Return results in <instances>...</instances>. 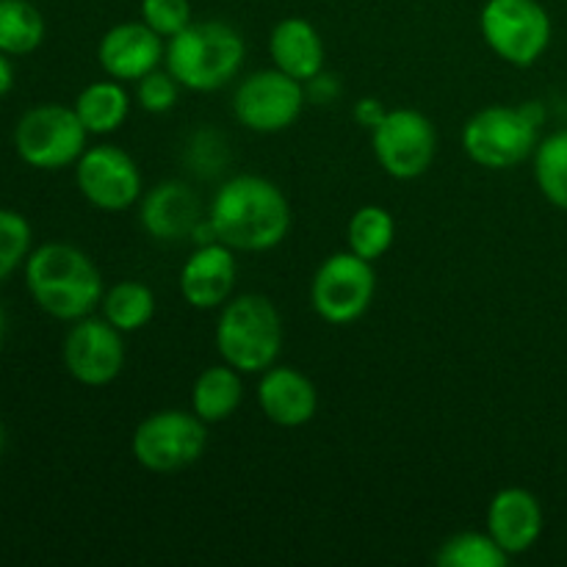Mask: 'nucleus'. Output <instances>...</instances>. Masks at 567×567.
Here are the masks:
<instances>
[{
	"instance_id": "obj_12",
	"label": "nucleus",
	"mask_w": 567,
	"mask_h": 567,
	"mask_svg": "<svg viewBox=\"0 0 567 567\" xmlns=\"http://www.w3.org/2000/svg\"><path fill=\"white\" fill-rule=\"evenodd\" d=\"M75 183L81 197L105 214H122L133 208L144 194L142 169L131 153L116 144L83 150L75 164Z\"/></svg>"
},
{
	"instance_id": "obj_27",
	"label": "nucleus",
	"mask_w": 567,
	"mask_h": 567,
	"mask_svg": "<svg viewBox=\"0 0 567 567\" xmlns=\"http://www.w3.org/2000/svg\"><path fill=\"white\" fill-rule=\"evenodd\" d=\"M31 225L22 214L0 208V282L14 275L31 255Z\"/></svg>"
},
{
	"instance_id": "obj_25",
	"label": "nucleus",
	"mask_w": 567,
	"mask_h": 567,
	"mask_svg": "<svg viewBox=\"0 0 567 567\" xmlns=\"http://www.w3.org/2000/svg\"><path fill=\"white\" fill-rule=\"evenodd\" d=\"M532 161H535V181L543 197L554 208L567 210V127L540 138Z\"/></svg>"
},
{
	"instance_id": "obj_33",
	"label": "nucleus",
	"mask_w": 567,
	"mask_h": 567,
	"mask_svg": "<svg viewBox=\"0 0 567 567\" xmlns=\"http://www.w3.org/2000/svg\"><path fill=\"white\" fill-rule=\"evenodd\" d=\"M3 449H6V430L3 424H0V454H3Z\"/></svg>"
},
{
	"instance_id": "obj_8",
	"label": "nucleus",
	"mask_w": 567,
	"mask_h": 567,
	"mask_svg": "<svg viewBox=\"0 0 567 567\" xmlns=\"http://www.w3.org/2000/svg\"><path fill=\"white\" fill-rule=\"evenodd\" d=\"M89 131L66 105H37L25 111L14 127L17 155L33 169L55 172L78 164L86 150Z\"/></svg>"
},
{
	"instance_id": "obj_19",
	"label": "nucleus",
	"mask_w": 567,
	"mask_h": 567,
	"mask_svg": "<svg viewBox=\"0 0 567 567\" xmlns=\"http://www.w3.org/2000/svg\"><path fill=\"white\" fill-rule=\"evenodd\" d=\"M271 64L286 75L308 83L324 72V39L305 17H286L269 33Z\"/></svg>"
},
{
	"instance_id": "obj_14",
	"label": "nucleus",
	"mask_w": 567,
	"mask_h": 567,
	"mask_svg": "<svg viewBox=\"0 0 567 567\" xmlns=\"http://www.w3.org/2000/svg\"><path fill=\"white\" fill-rule=\"evenodd\" d=\"M166 42L147 22H120L109 28L97 44V64L109 78L136 83L164 64Z\"/></svg>"
},
{
	"instance_id": "obj_10",
	"label": "nucleus",
	"mask_w": 567,
	"mask_h": 567,
	"mask_svg": "<svg viewBox=\"0 0 567 567\" xmlns=\"http://www.w3.org/2000/svg\"><path fill=\"white\" fill-rule=\"evenodd\" d=\"M308 89L282 70H258L233 92V116L252 133H282L302 116Z\"/></svg>"
},
{
	"instance_id": "obj_11",
	"label": "nucleus",
	"mask_w": 567,
	"mask_h": 567,
	"mask_svg": "<svg viewBox=\"0 0 567 567\" xmlns=\"http://www.w3.org/2000/svg\"><path fill=\"white\" fill-rule=\"evenodd\" d=\"M377 164L393 181H415L426 175L437 155V131L426 114L415 109H393L371 131Z\"/></svg>"
},
{
	"instance_id": "obj_17",
	"label": "nucleus",
	"mask_w": 567,
	"mask_h": 567,
	"mask_svg": "<svg viewBox=\"0 0 567 567\" xmlns=\"http://www.w3.org/2000/svg\"><path fill=\"white\" fill-rule=\"evenodd\" d=\"M258 408L266 419L282 430L310 424L319 410V391L313 380L293 365L275 363L260 374Z\"/></svg>"
},
{
	"instance_id": "obj_21",
	"label": "nucleus",
	"mask_w": 567,
	"mask_h": 567,
	"mask_svg": "<svg viewBox=\"0 0 567 567\" xmlns=\"http://www.w3.org/2000/svg\"><path fill=\"white\" fill-rule=\"evenodd\" d=\"M75 114L89 133L109 136L116 133L131 116V94L122 81H94L75 97Z\"/></svg>"
},
{
	"instance_id": "obj_32",
	"label": "nucleus",
	"mask_w": 567,
	"mask_h": 567,
	"mask_svg": "<svg viewBox=\"0 0 567 567\" xmlns=\"http://www.w3.org/2000/svg\"><path fill=\"white\" fill-rule=\"evenodd\" d=\"M6 336V313H3V305H0V341Z\"/></svg>"
},
{
	"instance_id": "obj_9",
	"label": "nucleus",
	"mask_w": 567,
	"mask_h": 567,
	"mask_svg": "<svg viewBox=\"0 0 567 567\" xmlns=\"http://www.w3.org/2000/svg\"><path fill=\"white\" fill-rule=\"evenodd\" d=\"M377 293L374 264L352 249L336 252L316 269L310 282V302L327 324H354L369 313Z\"/></svg>"
},
{
	"instance_id": "obj_26",
	"label": "nucleus",
	"mask_w": 567,
	"mask_h": 567,
	"mask_svg": "<svg viewBox=\"0 0 567 567\" xmlns=\"http://www.w3.org/2000/svg\"><path fill=\"white\" fill-rule=\"evenodd\" d=\"M435 563L441 567H504L509 557L485 529L457 532L449 540H443L435 554Z\"/></svg>"
},
{
	"instance_id": "obj_22",
	"label": "nucleus",
	"mask_w": 567,
	"mask_h": 567,
	"mask_svg": "<svg viewBox=\"0 0 567 567\" xmlns=\"http://www.w3.org/2000/svg\"><path fill=\"white\" fill-rule=\"evenodd\" d=\"M103 319L111 321L120 332H138L153 321L155 293L138 280H122L103 293Z\"/></svg>"
},
{
	"instance_id": "obj_2",
	"label": "nucleus",
	"mask_w": 567,
	"mask_h": 567,
	"mask_svg": "<svg viewBox=\"0 0 567 567\" xmlns=\"http://www.w3.org/2000/svg\"><path fill=\"white\" fill-rule=\"evenodd\" d=\"M25 286L33 302L59 321L92 316L103 302V275L83 249L50 241L33 249L25 260Z\"/></svg>"
},
{
	"instance_id": "obj_31",
	"label": "nucleus",
	"mask_w": 567,
	"mask_h": 567,
	"mask_svg": "<svg viewBox=\"0 0 567 567\" xmlns=\"http://www.w3.org/2000/svg\"><path fill=\"white\" fill-rule=\"evenodd\" d=\"M11 86H14V66H11L9 55L0 53V97L9 94Z\"/></svg>"
},
{
	"instance_id": "obj_23",
	"label": "nucleus",
	"mask_w": 567,
	"mask_h": 567,
	"mask_svg": "<svg viewBox=\"0 0 567 567\" xmlns=\"http://www.w3.org/2000/svg\"><path fill=\"white\" fill-rule=\"evenodd\" d=\"M396 241V221L382 205H363L352 214L347 227V247L365 260H380Z\"/></svg>"
},
{
	"instance_id": "obj_13",
	"label": "nucleus",
	"mask_w": 567,
	"mask_h": 567,
	"mask_svg": "<svg viewBox=\"0 0 567 567\" xmlns=\"http://www.w3.org/2000/svg\"><path fill=\"white\" fill-rule=\"evenodd\" d=\"M125 332L97 316H83L72 321L61 347L64 369L75 382L86 388L111 385L125 369Z\"/></svg>"
},
{
	"instance_id": "obj_30",
	"label": "nucleus",
	"mask_w": 567,
	"mask_h": 567,
	"mask_svg": "<svg viewBox=\"0 0 567 567\" xmlns=\"http://www.w3.org/2000/svg\"><path fill=\"white\" fill-rule=\"evenodd\" d=\"M352 114H354V120H358V125L374 131V127L382 122V116L388 114V109L377 97H360L358 103H354Z\"/></svg>"
},
{
	"instance_id": "obj_1",
	"label": "nucleus",
	"mask_w": 567,
	"mask_h": 567,
	"mask_svg": "<svg viewBox=\"0 0 567 567\" xmlns=\"http://www.w3.org/2000/svg\"><path fill=\"white\" fill-rule=\"evenodd\" d=\"M208 219L216 238L236 252H269L291 233V203L277 183L236 175L214 194Z\"/></svg>"
},
{
	"instance_id": "obj_15",
	"label": "nucleus",
	"mask_w": 567,
	"mask_h": 567,
	"mask_svg": "<svg viewBox=\"0 0 567 567\" xmlns=\"http://www.w3.org/2000/svg\"><path fill=\"white\" fill-rule=\"evenodd\" d=\"M236 249L221 241L199 244L181 269V297L194 310H219L236 291Z\"/></svg>"
},
{
	"instance_id": "obj_18",
	"label": "nucleus",
	"mask_w": 567,
	"mask_h": 567,
	"mask_svg": "<svg viewBox=\"0 0 567 567\" xmlns=\"http://www.w3.org/2000/svg\"><path fill=\"white\" fill-rule=\"evenodd\" d=\"M138 221L155 241H183L203 221V203L188 183L164 181L142 194Z\"/></svg>"
},
{
	"instance_id": "obj_3",
	"label": "nucleus",
	"mask_w": 567,
	"mask_h": 567,
	"mask_svg": "<svg viewBox=\"0 0 567 567\" xmlns=\"http://www.w3.org/2000/svg\"><path fill=\"white\" fill-rule=\"evenodd\" d=\"M247 59L244 37L221 20H199L166 39L164 66L188 92H216L236 81Z\"/></svg>"
},
{
	"instance_id": "obj_5",
	"label": "nucleus",
	"mask_w": 567,
	"mask_h": 567,
	"mask_svg": "<svg viewBox=\"0 0 567 567\" xmlns=\"http://www.w3.org/2000/svg\"><path fill=\"white\" fill-rule=\"evenodd\" d=\"M546 111L537 100L524 105H487L463 127V150L476 166L513 169L535 155Z\"/></svg>"
},
{
	"instance_id": "obj_29",
	"label": "nucleus",
	"mask_w": 567,
	"mask_h": 567,
	"mask_svg": "<svg viewBox=\"0 0 567 567\" xmlns=\"http://www.w3.org/2000/svg\"><path fill=\"white\" fill-rule=\"evenodd\" d=\"M138 14H142V22H147L164 39H172L194 22L192 0H142Z\"/></svg>"
},
{
	"instance_id": "obj_20",
	"label": "nucleus",
	"mask_w": 567,
	"mask_h": 567,
	"mask_svg": "<svg viewBox=\"0 0 567 567\" xmlns=\"http://www.w3.org/2000/svg\"><path fill=\"white\" fill-rule=\"evenodd\" d=\"M244 402L241 371L227 365H208L192 385V410L205 424H221L233 419Z\"/></svg>"
},
{
	"instance_id": "obj_4",
	"label": "nucleus",
	"mask_w": 567,
	"mask_h": 567,
	"mask_svg": "<svg viewBox=\"0 0 567 567\" xmlns=\"http://www.w3.org/2000/svg\"><path fill=\"white\" fill-rule=\"evenodd\" d=\"M216 349L241 374H264L282 349V319L264 293H238L221 305L216 321Z\"/></svg>"
},
{
	"instance_id": "obj_6",
	"label": "nucleus",
	"mask_w": 567,
	"mask_h": 567,
	"mask_svg": "<svg viewBox=\"0 0 567 567\" xmlns=\"http://www.w3.org/2000/svg\"><path fill=\"white\" fill-rule=\"evenodd\" d=\"M487 48L509 66L537 64L551 44V14L540 0H487L480 11Z\"/></svg>"
},
{
	"instance_id": "obj_7",
	"label": "nucleus",
	"mask_w": 567,
	"mask_h": 567,
	"mask_svg": "<svg viewBox=\"0 0 567 567\" xmlns=\"http://www.w3.org/2000/svg\"><path fill=\"white\" fill-rule=\"evenodd\" d=\"M208 446V424L194 410H158L136 426L131 449L150 474H175L197 463Z\"/></svg>"
},
{
	"instance_id": "obj_16",
	"label": "nucleus",
	"mask_w": 567,
	"mask_h": 567,
	"mask_svg": "<svg viewBox=\"0 0 567 567\" xmlns=\"http://www.w3.org/2000/svg\"><path fill=\"white\" fill-rule=\"evenodd\" d=\"M485 526L509 559L520 557L535 548L543 535L540 498L526 487H504L487 504Z\"/></svg>"
},
{
	"instance_id": "obj_24",
	"label": "nucleus",
	"mask_w": 567,
	"mask_h": 567,
	"mask_svg": "<svg viewBox=\"0 0 567 567\" xmlns=\"http://www.w3.org/2000/svg\"><path fill=\"white\" fill-rule=\"evenodd\" d=\"M42 42V11L28 0H0V53L28 55Z\"/></svg>"
},
{
	"instance_id": "obj_28",
	"label": "nucleus",
	"mask_w": 567,
	"mask_h": 567,
	"mask_svg": "<svg viewBox=\"0 0 567 567\" xmlns=\"http://www.w3.org/2000/svg\"><path fill=\"white\" fill-rule=\"evenodd\" d=\"M181 89L183 86L175 81V75L166 66L164 70L158 66V70L147 72L136 81V103L147 114H166L181 100Z\"/></svg>"
}]
</instances>
